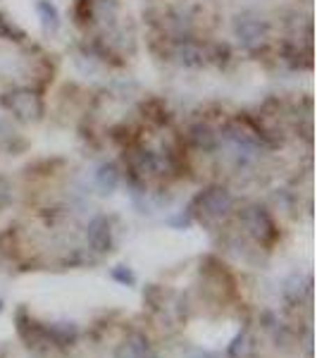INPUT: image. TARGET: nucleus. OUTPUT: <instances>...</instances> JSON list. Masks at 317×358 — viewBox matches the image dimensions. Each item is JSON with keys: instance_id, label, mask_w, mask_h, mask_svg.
Wrapping results in <instances>:
<instances>
[{"instance_id": "obj_16", "label": "nucleus", "mask_w": 317, "mask_h": 358, "mask_svg": "<svg viewBox=\"0 0 317 358\" xmlns=\"http://www.w3.org/2000/svg\"><path fill=\"white\" fill-rule=\"evenodd\" d=\"M110 277L115 282H119L122 287H134L136 285V273L129 268V265H115L110 270Z\"/></svg>"}, {"instance_id": "obj_14", "label": "nucleus", "mask_w": 317, "mask_h": 358, "mask_svg": "<svg viewBox=\"0 0 317 358\" xmlns=\"http://www.w3.org/2000/svg\"><path fill=\"white\" fill-rule=\"evenodd\" d=\"M310 294H313V282L310 280H305V285H301V277H291L289 282H286V287H284V299L289 303H301L303 301V296H308L310 299Z\"/></svg>"}, {"instance_id": "obj_11", "label": "nucleus", "mask_w": 317, "mask_h": 358, "mask_svg": "<svg viewBox=\"0 0 317 358\" xmlns=\"http://www.w3.org/2000/svg\"><path fill=\"white\" fill-rule=\"evenodd\" d=\"M258 351L256 339L251 337L249 330H241L236 337L232 339V344L227 346V356L229 358H253Z\"/></svg>"}, {"instance_id": "obj_5", "label": "nucleus", "mask_w": 317, "mask_h": 358, "mask_svg": "<svg viewBox=\"0 0 317 358\" xmlns=\"http://www.w3.org/2000/svg\"><path fill=\"white\" fill-rule=\"evenodd\" d=\"M270 22L265 17L256 15V13H241L234 20V36L239 38V43L244 45L246 50H256L270 38Z\"/></svg>"}, {"instance_id": "obj_3", "label": "nucleus", "mask_w": 317, "mask_h": 358, "mask_svg": "<svg viewBox=\"0 0 317 358\" xmlns=\"http://www.w3.org/2000/svg\"><path fill=\"white\" fill-rule=\"evenodd\" d=\"M220 55H229L227 45H207L189 38H179L175 43V57L184 67H203L207 62H220Z\"/></svg>"}, {"instance_id": "obj_12", "label": "nucleus", "mask_w": 317, "mask_h": 358, "mask_svg": "<svg viewBox=\"0 0 317 358\" xmlns=\"http://www.w3.org/2000/svg\"><path fill=\"white\" fill-rule=\"evenodd\" d=\"M124 354H126V358H155L153 344L148 342V337L141 332H134L129 339H126Z\"/></svg>"}, {"instance_id": "obj_13", "label": "nucleus", "mask_w": 317, "mask_h": 358, "mask_svg": "<svg viewBox=\"0 0 317 358\" xmlns=\"http://www.w3.org/2000/svg\"><path fill=\"white\" fill-rule=\"evenodd\" d=\"M96 184L103 194H112L119 187V170L115 163H103L96 170Z\"/></svg>"}, {"instance_id": "obj_22", "label": "nucleus", "mask_w": 317, "mask_h": 358, "mask_svg": "<svg viewBox=\"0 0 317 358\" xmlns=\"http://www.w3.org/2000/svg\"><path fill=\"white\" fill-rule=\"evenodd\" d=\"M10 201H13V189H10L8 179L0 177V208H5Z\"/></svg>"}, {"instance_id": "obj_17", "label": "nucleus", "mask_w": 317, "mask_h": 358, "mask_svg": "<svg viewBox=\"0 0 317 358\" xmlns=\"http://www.w3.org/2000/svg\"><path fill=\"white\" fill-rule=\"evenodd\" d=\"M143 301H146L148 306H151L153 310H158L160 306H163V301H165V292H163V287H158V285H148L146 289H143Z\"/></svg>"}, {"instance_id": "obj_2", "label": "nucleus", "mask_w": 317, "mask_h": 358, "mask_svg": "<svg viewBox=\"0 0 317 358\" xmlns=\"http://www.w3.org/2000/svg\"><path fill=\"white\" fill-rule=\"evenodd\" d=\"M239 220L246 227V232H249L253 239L263 246H272L277 241V236H279V229H277L274 217L270 215L267 208L260 206V203L246 206L244 210H241Z\"/></svg>"}, {"instance_id": "obj_7", "label": "nucleus", "mask_w": 317, "mask_h": 358, "mask_svg": "<svg viewBox=\"0 0 317 358\" xmlns=\"http://www.w3.org/2000/svg\"><path fill=\"white\" fill-rule=\"evenodd\" d=\"M86 241H89L91 251L98 256H105L112 251L115 239H112V224L105 215H96L86 227Z\"/></svg>"}, {"instance_id": "obj_21", "label": "nucleus", "mask_w": 317, "mask_h": 358, "mask_svg": "<svg viewBox=\"0 0 317 358\" xmlns=\"http://www.w3.org/2000/svg\"><path fill=\"white\" fill-rule=\"evenodd\" d=\"M65 263H67V265H86V263H94V258L86 256L82 248H77V251H74L72 256H67V258H65Z\"/></svg>"}, {"instance_id": "obj_19", "label": "nucleus", "mask_w": 317, "mask_h": 358, "mask_svg": "<svg viewBox=\"0 0 317 358\" xmlns=\"http://www.w3.org/2000/svg\"><path fill=\"white\" fill-rule=\"evenodd\" d=\"M15 138H17V134L13 129H10L8 124L5 122H0V148H5V151H13V143H15Z\"/></svg>"}, {"instance_id": "obj_15", "label": "nucleus", "mask_w": 317, "mask_h": 358, "mask_svg": "<svg viewBox=\"0 0 317 358\" xmlns=\"http://www.w3.org/2000/svg\"><path fill=\"white\" fill-rule=\"evenodd\" d=\"M36 10H38V15H41L45 31H57V29H60V13H57V8L53 3H48V0H38Z\"/></svg>"}, {"instance_id": "obj_10", "label": "nucleus", "mask_w": 317, "mask_h": 358, "mask_svg": "<svg viewBox=\"0 0 317 358\" xmlns=\"http://www.w3.org/2000/svg\"><path fill=\"white\" fill-rule=\"evenodd\" d=\"M167 27H170L172 36L179 41V38H189L191 36V27H193V17L189 10L184 8H177L167 15Z\"/></svg>"}, {"instance_id": "obj_1", "label": "nucleus", "mask_w": 317, "mask_h": 358, "mask_svg": "<svg viewBox=\"0 0 317 358\" xmlns=\"http://www.w3.org/2000/svg\"><path fill=\"white\" fill-rule=\"evenodd\" d=\"M232 208H234V196L229 194V189L207 187L191 201L189 213H191L193 220L210 224V222H217V220H222V217H227Z\"/></svg>"}, {"instance_id": "obj_20", "label": "nucleus", "mask_w": 317, "mask_h": 358, "mask_svg": "<svg viewBox=\"0 0 317 358\" xmlns=\"http://www.w3.org/2000/svg\"><path fill=\"white\" fill-rule=\"evenodd\" d=\"M170 224H172V227H179V229L191 227V224H193V217H191V213H189V208H186L184 213H179L177 217H172Z\"/></svg>"}, {"instance_id": "obj_6", "label": "nucleus", "mask_w": 317, "mask_h": 358, "mask_svg": "<svg viewBox=\"0 0 317 358\" xmlns=\"http://www.w3.org/2000/svg\"><path fill=\"white\" fill-rule=\"evenodd\" d=\"M3 108L8 113H13L17 120L22 122H36L43 115V103L41 98L34 94L31 89H13L0 98Z\"/></svg>"}, {"instance_id": "obj_23", "label": "nucleus", "mask_w": 317, "mask_h": 358, "mask_svg": "<svg viewBox=\"0 0 317 358\" xmlns=\"http://www.w3.org/2000/svg\"><path fill=\"white\" fill-rule=\"evenodd\" d=\"M3 306H5V301H3V299H0V310H3Z\"/></svg>"}, {"instance_id": "obj_4", "label": "nucleus", "mask_w": 317, "mask_h": 358, "mask_svg": "<svg viewBox=\"0 0 317 358\" xmlns=\"http://www.w3.org/2000/svg\"><path fill=\"white\" fill-rule=\"evenodd\" d=\"M15 330H17V337L24 342L27 349L38 351V354L53 349L48 330H45V322H38L36 317L29 313L27 306H20V308L15 310Z\"/></svg>"}, {"instance_id": "obj_8", "label": "nucleus", "mask_w": 317, "mask_h": 358, "mask_svg": "<svg viewBox=\"0 0 317 358\" xmlns=\"http://www.w3.org/2000/svg\"><path fill=\"white\" fill-rule=\"evenodd\" d=\"M45 330H48L53 349H67V346H74L79 342V325L72 320L45 322Z\"/></svg>"}, {"instance_id": "obj_18", "label": "nucleus", "mask_w": 317, "mask_h": 358, "mask_svg": "<svg viewBox=\"0 0 317 358\" xmlns=\"http://www.w3.org/2000/svg\"><path fill=\"white\" fill-rule=\"evenodd\" d=\"M0 36L8 38V41H22V38H24V34H22L20 29H15L3 15H0Z\"/></svg>"}, {"instance_id": "obj_9", "label": "nucleus", "mask_w": 317, "mask_h": 358, "mask_svg": "<svg viewBox=\"0 0 317 358\" xmlns=\"http://www.w3.org/2000/svg\"><path fill=\"white\" fill-rule=\"evenodd\" d=\"M189 141H191V146L196 151L210 153L220 146V134L207 122H196L191 129H189Z\"/></svg>"}]
</instances>
